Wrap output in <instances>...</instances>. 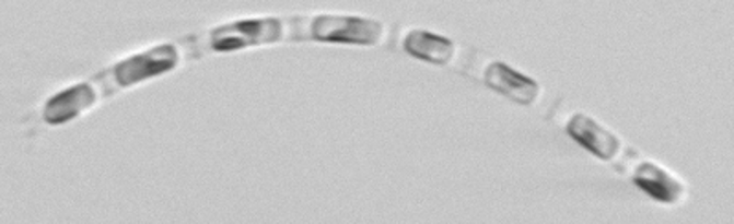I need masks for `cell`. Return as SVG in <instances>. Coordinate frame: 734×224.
<instances>
[{
	"label": "cell",
	"instance_id": "cell-1",
	"mask_svg": "<svg viewBox=\"0 0 734 224\" xmlns=\"http://www.w3.org/2000/svg\"><path fill=\"white\" fill-rule=\"evenodd\" d=\"M384 28L371 19L348 15H322L313 21L311 37L327 43H351V45H376Z\"/></svg>",
	"mask_w": 734,
	"mask_h": 224
},
{
	"label": "cell",
	"instance_id": "cell-2",
	"mask_svg": "<svg viewBox=\"0 0 734 224\" xmlns=\"http://www.w3.org/2000/svg\"><path fill=\"white\" fill-rule=\"evenodd\" d=\"M281 37V23L276 19L263 21H241L226 24L211 34V48L215 52H232L240 48L254 47L263 43H273Z\"/></svg>",
	"mask_w": 734,
	"mask_h": 224
},
{
	"label": "cell",
	"instance_id": "cell-3",
	"mask_svg": "<svg viewBox=\"0 0 734 224\" xmlns=\"http://www.w3.org/2000/svg\"><path fill=\"white\" fill-rule=\"evenodd\" d=\"M177 48L172 45L153 48L149 52L138 54L118 64L115 70L116 83L120 86L137 85V83L170 72L177 67Z\"/></svg>",
	"mask_w": 734,
	"mask_h": 224
},
{
	"label": "cell",
	"instance_id": "cell-4",
	"mask_svg": "<svg viewBox=\"0 0 734 224\" xmlns=\"http://www.w3.org/2000/svg\"><path fill=\"white\" fill-rule=\"evenodd\" d=\"M485 83L520 105H533L540 94V85L529 75L520 74L505 63H492L485 72Z\"/></svg>",
	"mask_w": 734,
	"mask_h": 224
},
{
	"label": "cell",
	"instance_id": "cell-5",
	"mask_svg": "<svg viewBox=\"0 0 734 224\" xmlns=\"http://www.w3.org/2000/svg\"><path fill=\"white\" fill-rule=\"evenodd\" d=\"M568 134L601 161H611L619 155L620 140L590 116H573L568 123Z\"/></svg>",
	"mask_w": 734,
	"mask_h": 224
},
{
	"label": "cell",
	"instance_id": "cell-6",
	"mask_svg": "<svg viewBox=\"0 0 734 224\" xmlns=\"http://www.w3.org/2000/svg\"><path fill=\"white\" fill-rule=\"evenodd\" d=\"M94 104H96L94 89L86 83H81V85L67 89L63 93L56 94L46 104L45 120L50 126H61V123L74 120L83 110L91 109Z\"/></svg>",
	"mask_w": 734,
	"mask_h": 224
},
{
	"label": "cell",
	"instance_id": "cell-7",
	"mask_svg": "<svg viewBox=\"0 0 734 224\" xmlns=\"http://www.w3.org/2000/svg\"><path fill=\"white\" fill-rule=\"evenodd\" d=\"M633 182L639 190H643L646 196L663 204H674L684 197V185L652 162H644L636 169Z\"/></svg>",
	"mask_w": 734,
	"mask_h": 224
},
{
	"label": "cell",
	"instance_id": "cell-8",
	"mask_svg": "<svg viewBox=\"0 0 734 224\" xmlns=\"http://www.w3.org/2000/svg\"><path fill=\"white\" fill-rule=\"evenodd\" d=\"M405 50L413 58L443 67L452 61L456 47L448 37L424 32V30H413L406 35Z\"/></svg>",
	"mask_w": 734,
	"mask_h": 224
}]
</instances>
